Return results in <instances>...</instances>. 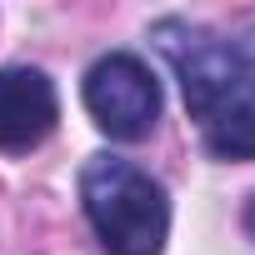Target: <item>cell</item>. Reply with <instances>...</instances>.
Here are the masks:
<instances>
[{
  "label": "cell",
  "mask_w": 255,
  "mask_h": 255,
  "mask_svg": "<svg viewBox=\"0 0 255 255\" xmlns=\"http://www.w3.org/2000/svg\"><path fill=\"white\" fill-rule=\"evenodd\" d=\"M80 210L110 255H160L170 235L165 185L120 155H90L80 165Z\"/></svg>",
  "instance_id": "obj_2"
},
{
  "label": "cell",
  "mask_w": 255,
  "mask_h": 255,
  "mask_svg": "<svg viewBox=\"0 0 255 255\" xmlns=\"http://www.w3.org/2000/svg\"><path fill=\"white\" fill-rule=\"evenodd\" d=\"M85 110L110 140H145L160 120V80L130 50H110L85 70Z\"/></svg>",
  "instance_id": "obj_3"
},
{
  "label": "cell",
  "mask_w": 255,
  "mask_h": 255,
  "mask_svg": "<svg viewBox=\"0 0 255 255\" xmlns=\"http://www.w3.org/2000/svg\"><path fill=\"white\" fill-rule=\"evenodd\" d=\"M60 120V95L45 70L35 65H5L0 70V150L25 155L35 150Z\"/></svg>",
  "instance_id": "obj_4"
},
{
  "label": "cell",
  "mask_w": 255,
  "mask_h": 255,
  "mask_svg": "<svg viewBox=\"0 0 255 255\" xmlns=\"http://www.w3.org/2000/svg\"><path fill=\"white\" fill-rule=\"evenodd\" d=\"M150 40L180 80L205 150L220 160H255V60L240 50V40H220L215 30L180 15L155 20Z\"/></svg>",
  "instance_id": "obj_1"
},
{
  "label": "cell",
  "mask_w": 255,
  "mask_h": 255,
  "mask_svg": "<svg viewBox=\"0 0 255 255\" xmlns=\"http://www.w3.org/2000/svg\"><path fill=\"white\" fill-rule=\"evenodd\" d=\"M245 235L255 240V195H250V205H245Z\"/></svg>",
  "instance_id": "obj_5"
}]
</instances>
